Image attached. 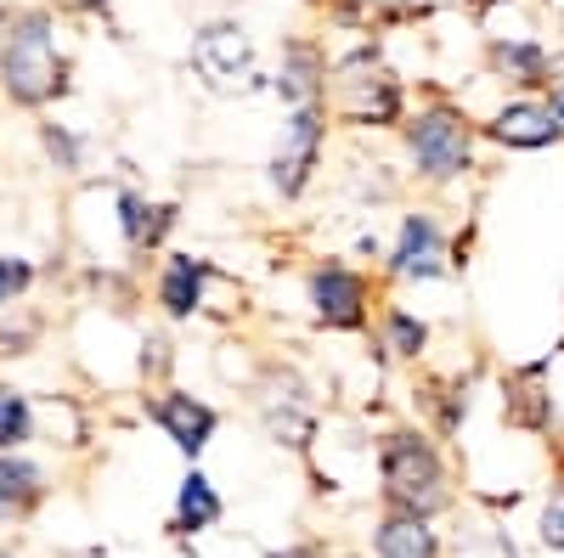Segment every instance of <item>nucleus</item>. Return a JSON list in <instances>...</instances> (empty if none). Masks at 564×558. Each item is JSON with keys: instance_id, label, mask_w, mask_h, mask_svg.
Returning <instances> with one entry per match:
<instances>
[{"instance_id": "obj_28", "label": "nucleus", "mask_w": 564, "mask_h": 558, "mask_svg": "<svg viewBox=\"0 0 564 558\" xmlns=\"http://www.w3.org/2000/svg\"><path fill=\"white\" fill-rule=\"evenodd\" d=\"M372 7H417V0H372Z\"/></svg>"}, {"instance_id": "obj_22", "label": "nucleus", "mask_w": 564, "mask_h": 558, "mask_svg": "<svg viewBox=\"0 0 564 558\" xmlns=\"http://www.w3.org/2000/svg\"><path fill=\"white\" fill-rule=\"evenodd\" d=\"M536 547L564 558V480H558V485L542 496V507H536Z\"/></svg>"}, {"instance_id": "obj_6", "label": "nucleus", "mask_w": 564, "mask_h": 558, "mask_svg": "<svg viewBox=\"0 0 564 558\" xmlns=\"http://www.w3.org/2000/svg\"><path fill=\"white\" fill-rule=\"evenodd\" d=\"M193 74L215 90V97H243L260 85L254 74V40L238 18H215L193 34Z\"/></svg>"}, {"instance_id": "obj_3", "label": "nucleus", "mask_w": 564, "mask_h": 558, "mask_svg": "<svg viewBox=\"0 0 564 558\" xmlns=\"http://www.w3.org/2000/svg\"><path fill=\"white\" fill-rule=\"evenodd\" d=\"M401 147H406V164L423 186H452V180H463L468 169H475L480 124L457 102H423L401 124Z\"/></svg>"}, {"instance_id": "obj_5", "label": "nucleus", "mask_w": 564, "mask_h": 558, "mask_svg": "<svg viewBox=\"0 0 564 558\" xmlns=\"http://www.w3.org/2000/svg\"><path fill=\"white\" fill-rule=\"evenodd\" d=\"M327 124H334V119H327V108H322V102L294 108L289 119H282L276 147H271V158H265V180H271V193H276L282 204L305 198V186L316 180L322 153H327Z\"/></svg>"}, {"instance_id": "obj_18", "label": "nucleus", "mask_w": 564, "mask_h": 558, "mask_svg": "<svg viewBox=\"0 0 564 558\" xmlns=\"http://www.w3.org/2000/svg\"><path fill=\"white\" fill-rule=\"evenodd\" d=\"M40 496H45V474L29 457L0 451V519H23Z\"/></svg>"}, {"instance_id": "obj_2", "label": "nucleus", "mask_w": 564, "mask_h": 558, "mask_svg": "<svg viewBox=\"0 0 564 558\" xmlns=\"http://www.w3.org/2000/svg\"><path fill=\"white\" fill-rule=\"evenodd\" d=\"M322 108H327V119H345L356 130H401L406 124L401 79L379 63L372 45H356V52H345L334 68H327Z\"/></svg>"}, {"instance_id": "obj_23", "label": "nucleus", "mask_w": 564, "mask_h": 558, "mask_svg": "<svg viewBox=\"0 0 564 558\" xmlns=\"http://www.w3.org/2000/svg\"><path fill=\"white\" fill-rule=\"evenodd\" d=\"M148 226H153V204L141 193H119V231L130 249H148Z\"/></svg>"}, {"instance_id": "obj_31", "label": "nucleus", "mask_w": 564, "mask_h": 558, "mask_svg": "<svg viewBox=\"0 0 564 558\" xmlns=\"http://www.w3.org/2000/svg\"><path fill=\"white\" fill-rule=\"evenodd\" d=\"M475 7H497V0H475Z\"/></svg>"}, {"instance_id": "obj_16", "label": "nucleus", "mask_w": 564, "mask_h": 558, "mask_svg": "<svg viewBox=\"0 0 564 558\" xmlns=\"http://www.w3.org/2000/svg\"><path fill=\"white\" fill-rule=\"evenodd\" d=\"M542 379H547V366L536 361V366H525V372H513V379L502 384V417L513 429H525V435H547L553 429V395L542 390Z\"/></svg>"}, {"instance_id": "obj_24", "label": "nucleus", "mask_w": 564, "mask_h": 558, "mask_svg": "<svg viewBox=\"0 0 564 558\" xmlns=\"http://www.w3.org/2000/svg\"><path fill=\"white\" fill-rule=\"evenodd\" d=\"M29 283H34V265L29 260H0V305H12Z\"/></svg>"}, {"instance_id": "obj_10", "label": "nucleus", "mask_w": 564, "mask_h": 558, "mask_svg": "<svg viewBox=\"0 0 564 558\" xmlns=\"http://www.w3.org/2000/svg\"><path fill=\"white\" fill-rule=\"evenodd\" d=\"M486 57H491V74L508 79L520 97H547V85L558 79L553 52H547L542 40H531V34H491Z\"/></svg>"}, {"instance_id": "obj_13", "label": "nucleus", "mask_w": 564, "mask_h": 558, "mask_svg": "<svg viewBox=\"0 0 564 558\" xmlns=\"http://www.w3.org/2000/svg\"><path fill=\"white\" fill-rule=\"evenodd\" d=\"M367 558H446V536L435 530V519L379 514L367 530Z\"/></svg>"}, {"instance_id": "obj_25", "label": "nucleus", "mask_w": 564, "mask_h": 558, "mask_svg": "<svg viewBox=\"0 0 564 558\" xmlns=\"http://www.w3.org/2000/svg\"><path fill=\"white\" fill-rule=\"evenodd\" d=\"M265 558H334L327 541H289V547H271Z\"/></svg>"}, {"instance_id": "obj_27", "label": "nucleus", "mask_w": 564, "mask_h": 558, "mask_svg": "<svg viewBox=\"0 0 564 558\" xmlns=\"http://www.w3.org/2000/svg\"><path fill=\"white\" fill-rule=\"evenodd\" d=\"M547 108H553V119H558V130H564V74L547 85Z\"/></svg>"}, {"instance_id": "obj_26", "label": "nucleus", "mask_w": 564, "mask_h": 558, "mask_svg": "<svg viewBox=\"0 0 564 558\" xmlns=\"http://www.w3.org/2000/svg\"><path fill=\"white\" fill-rule=\"evenodd\" d=\"M45 147H52V158H63V164L74 169L79 147H74V135H68V130H52V124H45Z\"/></svg>"}, {"instance_id": "obj_17", "label": "nucleus", "mask_w": 564, "mask_h": 558, "mask_svg": "<svg viewBox=\"0 0 564 558\" xmlns=\"http://www.w3.org/2000/svg\"><path fill=\"white\" fill-rule=\"evenodd\" d=\"M220 519H226V502H220L215 480H209L204 469H186V480H181V491H175L170 530H175V536H204V530H215Z\"/></svg>"}, {"instance_id": "obj_4", "label": "nucleus", "mask_w": 564, "mask_h": 558, "mask_svg": "<svg viewBox=\"0 0 564 558\" xmlns=\"http://www.w3.org/2000/svg\"><path fill=\"white\" fill-rule=\"evenodd\" d=\"M0 79H7L12 102L40 108L63 90V57H57V34L45 12H23L7 29V45H0Z\"/></svg>"}, {"instance_id": "obj_12", "label": "nucleus", "mask_w": 564, "mask_h": 558, "mask_svg": "<svg viewBox=\"0 0 564 558\" xmlns=\"http://www.w3.org/2000/svg\"><path fill=\"white\" fill-rule=\"evenodd\" d=\"M327 52L316 40H305V34H294V40H282V68H276V79H271V90L282 102H289V113L294 108H311V102H322V90H327Z\"/></svg>"}, {"instance_id": "obj_15", "label": "nucleus", "mask_w": 564, "mask_h": 558, "mask_svg": "<svg viewBox=\"0 0 564 558\" xmlns=\"http://www.w3.org/2000/svg\"><path fill=\"white\" fill-rule=\"evenodd\" d=\"M209 276H215L209 260H198V254H170V260L159 265V305H164V316H170V321H193V316L204 310Z\"/></svg>"}, {"instance_id": "obj_7", "label": "nucleus", "mask_w": 564, "mask_h": 558, "mask_svg": "<svg viewBox=\"0 0 564 558\" xmlns=\"http://www.w3.org/2000/svg\"><path fill=\"white\" fill-rule=\"evenodd\" d=\"M305 305L327 333H361L372 321V283L345 260H322L305 276Z\"/></svg>"}, {"instance_id": "obj_21", "label": "nucleus", "mask_w": 564, "mask_h": 558, "mask_svg": "<svg viewBox=\"0 0 564 558\" xmlns=\"http://www.w3.org/2000/svg\"><path fill=\"white\" fill-rule=\"evenodd\" d=\"M34 440V406L18 390H0V451H18Z\"/></svg>"}, {"instance_id": "obj_30", "label": "nucleus", "mask_w": 564, "mask_h": 558, "mask_svg": "<svg viewBox=\"0 0 564 558\" xmlns=\"http://www.w3.org/2000/svg\"><path fill=\"white\" fill-rule=\"evenodd\" d=\"M74 7H108V0H74Z\"/></svg>"}, {"instance_id": "obj_20", "label": "nucleus", "mask_w": 564, "mask_h": 558, "mask_svg": "<svg viewBox=\"0 0 564 558\" xmlns=\"http://www.w3.org/2000/svg\"><path fill=\"white\" fill-rule=\"evenodd\" d=\"M430 435L435 440H452L457 429H463V417H468V384L463 379H452V384H441L435 395H430Z\"/></svg>"}, {"instance_id": "obj_14", "label": "nucleus", "mask_w": 564, "mask_h": 558, "mask_svg": "<svg viewBox=\"0 0 564 558\" xmlns=\"http://www.w3.org/2000/svg\"><path fill=\"white\" fill-rule=\"evenodd\" d=\"M260 424H265V435H271L276 446L311 451V440H316V412H311L305 384L294 379L289 395H282V390H265V395H260Z\"/></svg>"}, {"instance_id": "obj_9", "label": "nucleus", "mask_w": 564, "mask_h": 558, "mask_svg": "<svg viewBox=\"0 0 564 558\" xmlns=\"http://www.w3.org/2000/svg\"><path fill=\"white\" fill-rule=\"evenodd\" d=\"M486 135H491L497 147H508V153H542V147H558L564 142V130H558L547 97H508L491 113Z\"/></svg>"}, {"instance_id": "obj_8", "label": "nucleus", "mask_w": 564, "mask_h": 558, "mask_svg": "<svg viewBox=\"0 0 564 558\" xmlns=\"http://www.w3.org/2000/svg\"><path fill=\"white\" fill-rule=\"evenodd\" d=\"M384 276H395V283H441L446 276V226L435 209L401 215V231L384 254Z\"/></svg>"}, {"instance_id": "obj_11", "label": "nucleus", "mask_w": 564, "mask_h": 558, "mask_svg": "<svg viewBox=\"0 0 564 558\" xmlns=\"http://www.w3.org/2000/svg\"><path fill=\"white\" fill-rule=\"evenodd\" d=\"M153 417H159V429L175 440V451H181L186 462H198V457L209 451L215 429H220V412H215L209 401H198V395H186V390H164V395L153 401Z\"/></svg>"}, {"instance_id": "obj_29", "label": "nucleus", "mask_w": 564, "mask_h": 558, "mask_svg": "<svg viewBox=\"0 0 564 558\" xmlns=\"http://www.w3.org/2000/svg\"><path fill=\"white\" fill-rule=\"evenodd\" d=\"M7 29H12V23H7V12H0V45H7Z\"/></svg>"}, {"instance_id": "obj_32", "label": "nucleus", "mask_w": 564, "mask_h": 558, "mask_svg": "<svg viewBox=\"0 0 564 558\" xmlns=\"http://www.w3.org/2000/svg\"><path fill=\"white\" fill-rule=\"evenodd\" d=\"M0 558H12V552H7V547H0Z\"/></svg>"}, {"instance_id": "obj_1", "label": "nucleus", "mask_w": 564, "mask_h": 558, "mask_svg": "<svg viewBox=\"0 0 564 558\" xmlns=\"http://www.w3.org/2000/svg\"><path fill=\"white\" fill-rule=\"evenodd\" d=\"M457 485L452 462L430 429L395 424L379 435V514H412V519H441L452 514Z\"/></svg>"}, {"instance_id": "obj_19", "label": "nucleus", "mask_w": 564, "mask_h": 558, "mask_svg": "<svg viewBox=\"0 0 564 558\" xmlns=\"http://www.w3.org/2000/svg\"><path fill=\"white\" fill-rule=\"evenodd\" d=\"M379 350L390 361H423V350H430V321L412 316L406 305H384V316H379Z\"/></svg>"}]
</instances>
